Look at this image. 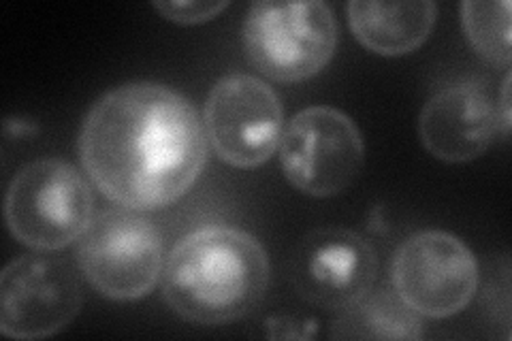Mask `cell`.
<instances>
[{"label":"cell","mask_w":512,"mask_h":341,"mask_svg":"<svg viewBox=\"0 0 512 341\" xmlns=\"http://www.w3.org/2000/svg\"><path fill=\"white\" fill-rule=\"evenodd\" d=\"M92 192L73 165L41 158L24 165L9 184L5 218L11 235L41 252L67 248L92 222Z\"/></svg>","instance_id":"obj_3"},{"label":"cell","mask_w":512,"mask_h":341,"mask_svg":"<svg viewBox=\"0 0 512 341\" xmlns=\"http://www.w3.org/2000/svg\"><path fill=\"white\" fill-rule=\"evenodd\" d=\"M397 295L416 314L448 318L474 299L478 265L470 248L442 231H423L397 248L391 265Z\"/></svg>","instance_id":"obj_7"},{"label":"cell","mask_w":512,"mask_h":341,"mask_svg":"<svg viewBox=\"0 0 512 341\" xmlns=\"http://www.w3.org/2000/svg\"><path fill=\"white\" fill-rule=\"evenodd\" d=\"M269 261L252 235L229 226H205L184 237L163 269V295L188 322L227 324L261 305Z\"/></svg>","instance_id":"obj_2"},{"label":"cell","mask_w":512,"mask_h":341,"mask_svg":"<svg viewBox=\"0 0 512 341\" xmlns=\"http://www.w3.org/2000/svg\"><path fill=\"white\" fill-rule=\"evenodd\" d=\"M154 7L171 22L201 24V22L216 18L222 9L229 7V3H220V0H205V3H156Z\"/></svg>","instance_id":"obj_15"},{"label":"cell","mask_w":512,"mask_h":341,"mask_svg":"<svg viewBox=\"0 0 512 341\" xmlns=\"http://www.w3.org/2000/svg\"><path fill=\"white\" fill-rule=\"evenodd\" d=\"M363 137L346 113L333 107L299 111L280 137L286 180L310 197H335L363 169Z\"/></svg>","instance_id":"obj_6"},{"label":"cell","mask_w":512,"mask_h":341,"mask_svg":"<svg viewBox=\"0 0 512 341\" xmlns=\"http://www.w3.org/2000/svg\"><path fill=\"white\" fill-rule=\"evenodd\" d=\"M438 7L431 0L412 3L348 5L350 28L357 41L380 56H404L421 47L436 24Z\"/></svg>","instance_id":"obj_12"},{"label":"cell","mask_w":512,"mask_h":341,"mask_svg":"<svg viewBox=\"0 0 512 341\" xmlns=\"http://www.w3.org/2000/svg\"><path fill=\"white\" fill-rule=\"evenodd\" d=\"M498 103L476 84L440 90L419 120L425 150L444 162H468L483 156L500 131Z\"/></svg>","instance_id":"obj_11"},{"label":"cell","mask_w":512,"mask_h":341,"mask_svg":"<svg viewBox=\"0 0 512 341\" xmlns=\"http://www.w3.org/2000/svg\"><path fill=\"white\" fill-rule=\"evenodd\" d=\"M250 62L280 84L323 71L338 47V24L325 3H256L244 24Z\"/></svg>","instance_id":"obj_4"},{"label":"cell","mask_w":512,"mask_h":341,"mask_svg":"<svg viewBox=\"0 0 512 341\" xmlns=\"http://www.w3.org/2000/svg\"><path fill=\"white\" fill-rule=\"evenodd\" d=\"M333 339H421L423 322L412 307L389 288L367 292L344 307L331 327Z\"/></svg>","instance_id":"obj_13"},{"label":"cell","mask_w":512,"mask_h":341,"mask_svg":"<svg viewBox=\"0 0 512 341\" xmlns=\"http://www.w3.org/2000/svg\"><path fill=\"white\" fill-rule=\"evenodd\" d=\"M282 103L265 81L229 75L205 103V135L216 154L237 169H254L280 145Z\"/></svg>","instance_id":"obj_8"},{"label":"cell","mask_w":512,"mask_h":341,"mask_svg":"<svg viewBox=\"0 0 512 341\" xmlns=\"http://www.w3.org/2000/svg\"><path fill=\"white\" fill-rule=\"evenodd\" d=\"M82 307L71 267L52 256H20L0 275V333L45 339L67 329Z\"/></svg>","instance_id":"obj_9"},{"label":"cell","mask_w":512,"mask_h":341,"mask_svg":"<svg viewBox=\"0 0 512 341\" xmlns=\"http://www.w3.org/2000/svg\"><path fill=\"white\" fill-rule=\"evenodd\" d=\"M77 261L101 295L135 301L148 295L163 271V235L154 222L133 211L107 209L79 237Z\"/></svg>","instance_id":"obj_5"},{"label":"cell","mask_w":512,"mask_h":341,"mask_svg":"<svg viewBox=\"0 0 512 341\" xmlns=\"http://www.w3.org/2000/svg\"><path fill=\"white\" fill-rule=\"evenodd\" d=\"M79 156L107 199L137 211L158 209L199 180L207 162L205 128L184 94L137 81L92 105Z\"/></svg>","instance_id":"obj_1"},{"label":"cell","mask_w":512,"mask_h":341,"mask_svg":"<svg viewBox=\"0 0 512 341\" xmlns=\"http://www.w3.org/2000/svg\"><path fill=\"white\" fill-rule=\"evenodd\" d=\"M500 113V124H502V133L508 135L510 131V75L504 79V88H502V101L498 105Z\"/></svg>","instance_id":"obj_16"},{"label":"cell","mask_w":512,"mask_h":341,"mask_svg":"<svg viewBox=\"0 0 512 341\" xmlns=\"http://www.w3.org/2000/svg\"><path fill=\"white\" fill-rule=\"evenodd\" d=\"M376 271V250L359 233L318 229L299 243L291 278L308 303L342 312L372 290Z\"/></svg>","instance_id":"obj_10"},{"label":"cell","mask_w":512,"mask_h":341,"mask_svg":"<svg viewBox=\"0 0 512 341\" xmlns=\"http://www.w3.org/2000/svg\"><path fill=\"white\" fill-rule=\"evenodd\" d=\"M461 22L463 30L472 43L474 50L495 62L510 64V3H483V0H470L461 5Z\"/></svg>","instance_id":"obj_14"}]
</instances>
